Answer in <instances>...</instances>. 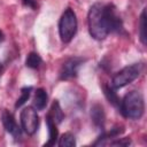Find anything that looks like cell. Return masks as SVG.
Returning <instances> with one entry per match:
<instances>
[{"instance_id": "cell-9", "label": "cell", "mask_w": 147, "mask_h": 147, "mask_svg": "<svg viewBox=\"0 0 147 147\" xmlns=\"http://www.w3.org/2000/svg\"><path fill=\"white\" fill-rule=\"evenodd\" d=\"M91 118H92L95 126H98V127L103 126L106 116H105V111H103V108H102L101 105L95 103V105L92 106V108H91Z\"/></svg>"}, {"instance_id": "cell-14", "label": "cell", "mask_w": 147, "mask_h": 147, "mask_svg": "<svg viewBox=\"0 0 147 147\" xmlns=\"http://www.w3.org/2000/svg\"><path fill=\"white\" fill-rule=\"evenodd\" d=\"M59 146L60 147H74V146H76L75 136L70 132H65L64 134L61 136V138L59 140Z\"/></svg>"}, {"instance_id": "cell-21", "label": "cell", "mask_w": 147, "mask_h": 147, "mask_svg": "<svg viewBox=\"0 0 147 147\" xmlns=\"http://www.w3.org/2000/svg\"><path fill=\"white\" fill-rule=\"evenodd\" d=\"M1 74H2V65H1V63H0V76H1Z\"/></svg>"}, {"instance_id": "cell-7", "label": "cell", "mask_w": 147, "mask_h": 147, "mask_svg": "<svg viewBox=\"0 0 147 147\" xmlns=\"http://www.w3.org/2000/svg\"><path fill=\"white\" fill-rule=\"evenodd\" d=\"M84 59L82 57H70L68 59L61 67L60 70V78L61 79H69V78H74L77 76L78 69L79 67L84 63Z\"/></svg>"}, {"instance_id": "cell-6", "label": "cell", "mask_w": 147, "mask_h": 147, "mask_svg": "<svg viewBox=\"0 0 147 147\" xmlns=\"http://www.w3.org/2000/svg\"><path fill=\"white\" fill-rule=\"evenodd\" d=\"M103 11H105V17H106L109 33L122 31L123 23H122V20L119 17L115 6L114 5H106V6H103Z\"/></svg>"}, {"instance_id": "cell-5", "label": "cell", "mask_w": 147, "mask_h": 147, "mask_svg": "<svg viewBox=\"0 0 147 147\" xmlns=\"http://www.w3.org/2000/svg\"><path fill=\"white\" fill-rule=\"evenodd\" d=\"M21 125L22 129L28 134H33L39 126V116L37 109L32 107H26L21 111Z\"/></svg>"}, {"instance_id": "cell-3", "label": "cell", "mask_w": 147, "mask_h": 147, "mask_svg": "<svg viewBox=\"0 0 147 147\" xmlns=\"http://www.w3.org/2000/svg\"><path fill=\"white\" fill-rule=\"evenodd\" d=\"M59 32L63 42H69L77 32V17L71 8H67L59 22Z\"/></svg>"}, {"instance_id": "cell-13", "label": "cell", "mask_w": 147, "mask_h": 147, "mask_svg": "<svg viewBox=\"0 0 147 147\" xmlns=\"http://www.w3.org/2000/svg\"><path fill=\"white\" fill-rule=\"evenodd\" d=\"M48 116L55 122V123H60L63 118V113L60 108V105L57 101H55L53 105H52V108H51V111L48 114Z\"/></svg>"}, {"instance_id": "cell-16", "label": "cell", "mask_w": 147, "mask_h": 147, "mask_svg": "<svg viewBox=\"0 0 147 147\" xmlns=\"http://www.w3.org/2000/svg\"><path fill=\"white\" fill-rule=\"evenodd\" d=\"M139 37L142 45H146V9L142 10L139 21Z\"/></svg>"}, {"instance_id": "cell-4", "label": "cell", "mask_w": 147, "mask_h": 147, "mask_svg": "<svg viewBox=\"0 0 147 147\" xmlns=\"http://www.w3.org/2000/svg\"><path fill=\"white\" fill-rule=\"evenodd\" d=\"M141 64L140 63H133L131 65H127L123 68L121 71H118L114 77L111 82V86L114 88L123 87L130 83H132L134 79H137L141 72Z\"/></svg>"}, {"instance_id": "cell-18", "label": "cell", "mask_w": 147, "mask_h": 147, "mask_svg": "<svg viewBox=\"0 0 147 147\" xmlns=\"http://www.w3.org/2000/svg\"><path fill=\"white\" fill-rule=\"evenodd\" d=\"M108 144L111 145V146H127V145L131 144V140H130L129 138H122V139H119V140L110 141V142H108Z\"/></svg>"}, {"instance_id": "cell-17", "label": "cell", "mask_w": 147, "mask_h": 147, "mask_svg": "<svg viewBox=\"0 0 147 147\" xmlns=\"http://www.w3.org/2000/svg\"><path fill=\"white\" fill-rule=\"evenodd\" d=\"M31 91H32V87H31V86H29V87H23V88L21 90V95H20V98L17 99V101H16V103H15V107H16V108L23 106V105L28 101V99L30 98Z\"/></svg>"}, {"instance_id": "cell-10", "label": "cell", "mask_w": 147, "mask_h": 147, "mask_svg": "<svg viewBox=\"0 0 147 147\" xmlns=\"http://www.w3.org/2000/svg\"><path fill=\"white\" fill-rule=\"evenodd\" d=\"M46 122H47V126H48V141L45 144V146H53L55 145L56 142V139H57V129H56V123L47 115L46 117Z\"/></svg>"}, {"instance_id": "cell-15", "label": "cell", "mask_w": 147, "mask_h": 147, "mask_svg": "<svg viewBox=\"0 0 147 147\" xmlns=\"http://www.w3.org/2000/svg\"><path fill=\"white\" fill-rule=\"evenodd\" d=\"M41 62H42L41 57H40L37 53L32 52V53H30V54L26 56L25 65L29 67V68H32V69H37V68L41 64Z\"/></svg>"}, {"instance_id": "cell-12", "label": "cell", "mask_w": 147, "mask_h": 147, "mask_svg": "<svg viewBox=\"0 0 147 147\" xmlns=\"http://www.w3.org/2000/svg\"><path fill=\"white\" fill-rule=\"evenodd\" d=\"M103 91H105V95L106 98L108 99L109 102H111L115 107H118L119 108V105H121V101L116 94V92L114 91V87L113 86H103Z\"/></svg>"}, {"instance_id": "cell-20", "label": "cell", "mask_w": 147, "mask_h": 147, "mask_svg": "<svg viewBox=\"0 0 147 147\" xmlns=\"http://www.w3.org/2000/svg\"><path fill=\"white\" fill-rule=\"evenodd\" d=\"M5 39V36H3V33H2V31L0 30V41H2Z\"/></svg>"}, {"instance_id": "cell-11", "label": "cell", "mask_w": 147, "mask_h": 147, "mask_svg": "<svg viewBox=\"0 0 147 147\" xmlns=\"http://www.w3.org/2000/svg\"><path fill=\"white\" fill-rule=\"evenodd\" d=\"M47 93L44 88H38L36 91V94H34V101H33V105H34V108L37 110H42L46 105H47Z\"/></svg>"}, {"instance_id": "cell-19", "label": "cell", "mask_w": 147, "mask_h": 147, "mask_svg": "<svg viewBox=\"0 0 147 147\" xmlns=\"http://www.w3.org/2000/svg\"><path fill=\"white\" fill-rule=\"evenodd\" d=\"M23 3L26 6V7H30V8H36L37 7V3H36V0H22Z\"/></svg>"}, {"instance_id": "cell-8", "label": "cell", "mask_w": 147, "mask_h": 147, "mask_svg": "<svg viewBox=\"0 0 147 147\" xmlns=\"http://www.w3.org/2000/svg\"><path fill=\"white\" fill-rule=\"evenodd\" d=\"M1 118H2V124H3V127L6 129V131L8 133H10L14 138H20L21 137V129L17 125L13 114L9 113L8 110H5L2 113Z\"/></svg>"}, {"instance_id": "cell-2", "label": "cell", "mask_w": 147, "mask_h": 147, "mask_svg": "<svg viewBox=\"0 0 147 147\" xmlns=\"http://www.w3.org/2000/svg\"><path fill=\"white\" fill-rule=\"evenodd\" d=\"M119 109L125 117L132 119H139L144 115V110H145L144 96L141 95V93L137 91L129 92L121 101Z\"/></svg>"}, {"instance_id": "cell-1", "label": "cell", "mask_w": 147, "mask_h": 147, "mask_svg": "<svg viewBox=\"0 0 147 147\" xmlns=\"http://www.w3.org/2000/svg\"><path fill=\"white\" fill-rule=\"evenodd\" d=\"M87 22H88L90 34L94 39L102 40L109 33L102 5L95 3L90 8L88 15H87Z\"/></svg>"}]
</instances>
